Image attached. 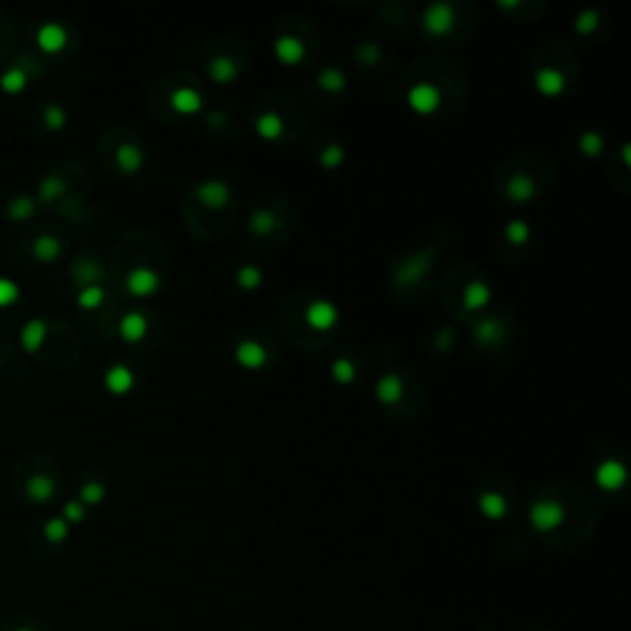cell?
<instances>
[{
  "label": "cell",
  "instance_id": "obj_18",
  "mask_svg": "<svg viewBox=\"0 0 631 631\" xmlns=\"http://www.w3.org/2000/svg\"><path fill=\"white\" fill-rule=\"evenodd\" d=\"M491 301V291L484 282H471L464 291V308L466 311H478Z\"/></svg>",
  "mask_w": 631,
  "mask_h": 631
},
{
  "label": "cell",
  "instance_id": "obj_21",
  "mask_svg": "<svg viewBox=\"0 0 631 631\" xmlns=\"http://www.w3.org/2000/svg\"><path fill=\"white\" fill-rule=\"evenodd\" d=\"M210 77L217 84H230V82L237 77V67L230 57H217V60L210 62Z\"/></svg>",
  "mask_w": 631,
  "mask_h": 631
},
{
  "label": "cell",
  "instance_id": "obj_12",
  "mask_svg": "<svg viewBox=\"0 0 631 631\" xmlns=\"http://www.w3.org/2000/svg\"><path fill=\"white\" fill-rule=\"evenodd\" d=\"M535 86H538V92L545 94V97H558L565 89V77L558 69H540L538 77H535Z\"/></svg>",
  "mask_w": 631,
  "mask_h": 631
},
{
  "label": "cell",
  "instance_id": "obj_2",
  "mask_svg": "<svg viewBox=\"0 0 631 631\" xmlns=\"http://www.w3.org/2000/svg\"><path fill=\"white\" fill-rule=\"evenodd\" d=\"M407 101L417 114H434L439 109V89L432 84H415L407 92Z\"/></svg>",
  "mask_w": 631,
  "mask_h": 631
},
{
  "label": "cell",
  "instance_id": "obj_43",
  "mask_svg": "<svg viewBox=\"0 0 631 631\" xmlns=\"http://www.w3.org/2000/svg\"><path fill=\"white\" fill-rule=\"evenodd\" d=\"M82 518H84V508H82L79 503H67L64 506V521H69V523H79Z\"/></svg>",
  "mask_w": 631,
  "mask_h": 631
},
{
  "label": "cell",
  "instance_id": "obj_17",
  "mask_svg": "<svg viewBox=\"0 0 631 631\" xmlns=\"http://www.w3.org/2000/svg\"><path fill=\"white\" fill-rule=\"evenodd\" d=\"M478 508H481V513H484L486 518H491V521H501L503 515H506V510H508V503H506V498H503L501 493H481Z\"/></svg>",
  "mask_w": 631,
  "mask_h": 631
},
{
  "label": "cell",
  "instance_id": "obj_5",
  "mask_svg": "<svg viewBox=\"0 0 631 631\" xmlns=\"http://www.w3.org/2000/svg\"><path fill=\"white\" fill-rule=\"evenodd\" d=\"M595 478H597V484H599V488L619 491L626 481V469H624V464H619L617 459H607L599 464Z\"/></svg>",
  "mask_w": 631,
  "mask_h": 631
},
{
  "label": "cell",
  "instance_id": "obj_19",
  "mask_svg": "<svg viewBox=\"0 0 631 631\" xmlns=\"http://www.w3.org/2000/svg\"><path fill=\"white\" fill-rule=\"evenodd\" d=\"M429 262H432V257H429V254H422V257L410 259L405 269L399 271V276L395 279V284H397V286H407V284L417 282L419 276H422L424 271L429 269Z\"/></svg>",
  "mask_w": 631,
  "mask_h": 631
},
{
  "label": "cell",
  "instance_id": "obj_1",
  "mask_svg": "<svg viewBox=\"0 0 631 631\" xmlns=\"http://www.w3.org/2000/svg\"><path fill=\"white\" fill-rule=\"evenodd\" d=\"M530 525L538 530V533H550V530H558L565 521V508L558 501H538L533 503L530 508Z\"/></svg>",
  "mask_w": 631,
  "mask_h": 631
},
{
  "label": "cell",
  "instance_id": "obj_46",
  "mask_svg": "<svg viewBox=\"0 0 631 631\" xmlns=\"http://www.w3.org/2000/svg\"><path fill=\"white\" fill-rule=\"evenodd\" d=\"M624 163H626V166L631 163V158H629V146H624Z\"/></svg>",
  "mask_w": 631,
  "mask_h": 631
},
{
  "label": "cell",
  "instance_id": "obj_33",
  "mask_svg": "<svg viewBox=\"0 0 631 631\" xmlns=\"http://www.w3.org/2000/svg\"><path fill=\"white\" fill-rule=\"evenodd\" d=\"M597 25H599V12L597 10L580 12V18L575 20V27L580 35H592V32L597 30Z\"/></svg>",
  "mask_w": 631,
  "mask_h": 631
},
{
  "label": "cell",
  "instance_id": "obj_23",
  "mask_svg": "<svg viewBox=\"0 0 631 631\" xmlns=\"http://www.w3.org/2000/svg\"><path fill=\"white\" fill-rule=\"evenodd\" d=\"M508 195L515 203H528V200H533V195H535L533 180L528 178V175H515L508 183Z\"/></svg>",
  "mask_w": 631,
  "mask_h": 631
},
{
  "label": "cell",
  "instance_id": "obj_47",
  "mask_svg": "<svg viewBox=\"0 0 631 631\" xmlns=\"http://www.w3.org/2000/svg\"><path fill=\"white\" fill-rule=\"evenodd\" d=\"M18 631H30V629H18Z\"/></svg>",
  "mask_w": 631,
  "mask_h": 631
},
{
  "label": "cell",
  "instance_id": "obj_3",
  "mask_svg": "<svg viewBox=\"0 0 631 631\" xmlns=\"http://www.w3.org/2000/svg\"><path fill=\"white\" fill-rule=\"evenodd\" d=\"M195 195H197V200L205 205V208L220 210V208H225V205L230 203L232 193H230L227 183H222V180H205L203 185H197Z\"/></svg>",
  "mask_w": 631,
  "mask_h": 631
},
{
  "label": "cell",
  "instance_id": "obj_6",
  "mask_svg": "<svg viewBox=\"0 0 631 631\" xmlns=\"http://www.w3.org/2000/svg\"><path fill=\"white\" fill-rule=\"evenodd\" d=\"M37 45L45 52H60L67 45V30L60 23H42L37 30Z\"/></svg>",
  "mask_w": 631,
  "mask_h": 631
},
{
  "label": "cell",
  "instance_id": "obj_34",
  "mask_svg": "<svg viewBox=\"0 0 631 631\" xmlns=\"http://www.w3.org/2000/svg\"><path fill=\"white\" fill-rule=\"evenodd\" d=\"M331 373H333V380H336V382H343V385H345V382L353 380V378H356V368H353V362L345 360V358H341V360L333 362Z\"/></svg>",
  "mask_w": 631,
  "mask_h": 631
},
{
  "label": "cell",
  "instance_id": "obj_37",
  "mask_svg": "<svg viewBox=\"0 0 631 631\" xmlns=\"http://www.w3.org/2000/svg\"><path fill=\"white\" fill-rule=\"evenodd\" d=\"M580 146H582V153L589 158H597L602 153V136L599 134H584L580 138Z\"/></svg>",
  "mask_w": 631,
  "mask_h": 631
},
{
  "label": "cell",
  "instance_id": "obj_41",
  "mask_svg": "<svg viewBox=\"0 0 631 631\" xmlns=\"http://www.w3.org/2000/svg\"><path fill=\"white\" fill-rule=\"evenodd\" d=\"M104 498V486L97 484V481H89V484L82 486V501L84 503H99Z\"/></svg>",
  "mask_w": 631,
  "mask_h": 631
},
{
  "label": "cell",
  "instance_id": "obj_30",
  "mask_svg": "<svg viewBox=\"0 0 631 631\" xmlns=\"http://www.w3.org/2000/svg\"><path fill=\"white\" fill-rule=\"evenodd\" d=\"M101 301H104V288L97 286V284L84 286L79 291V296H77V304H79L82 308H97Z\"/></svg>",
  "mask_w": 631,
  "mask_h": 631
},
{
  "label": "cell",
  "instance_id": "obj_45",
  "mask_svg": "<svg viewBox=\"0 0 631 631\" xmlns=\"http://www.w3.org/2000/svg\"><path fill=\"white\" fill-rule=\"evenodd\" d=\"M360 57H362V62H375L378 60V47H373V45H368V47H362L360 49Z\"/></svg>",
  "mask_w": 631,
  "mask_h": 631
},
{
  "label": "cell",
  "instance_id": "obj_15",
  "mask_svg": "<svg viewBox=\"0 0 631 631\" xmlns=\"http://www.w3.org/2000/svg\"><path fill=\"white\" fill-rule=\"evenodd\" d=\"M106 387H109L114 395H123L129 393L134 387V375L126 365H114V368L106 373Z\"/></svg>",
  "mask_w": 631,
  "mask_h": 631
},
{
  "label": "cell",
  "instance_id": "obj_40",
  "mask_svg": "<svg viewBox=\"0 0 631 631\" xmlns=\"http://www.w3.org/2000/svg\"><path fill=\"white\" fill-rule=\"evenodd\" d=\"M343 163V148L341 146H328L321 156V166L323 168H336Z\"/></svg>",
  "mask_w": 631,
  "mask_h": 631
},
{
  "label": "cell",
  "instance_id": "obj_10",
  "mask_svg": "<svg viewBox=\"0 0 631 631\" xmlns=\"http://www.w3.org/2000/svg\"><path fill=\"white\" fill-rule=\"evenodd\" d=\"M45 336H47V323H45L42 319H32L23 325V331H20V343H23V348L27 350V353H35V350L42 345Z\"/></svg>",
  "mask_w": 631,
  "mask_h": 631
},
{
  "label": "cell",
  "instance_id": "obj_4",
  "mask_svg": "<svg viewBox=\"0 0 631 631\" xmlns=\"http://www.w3.org/2000/svg\"><path fill=\"white\" fill-rule=\"evenodd\" d=\"M451 20H454V10L447 3H434V5H429L427 12H424V27H427L429 35H444V32H449Z\"/></svg>",
  "mask_w": 631,
  "mask_h": 631
},
{
  "label": "cell",
  "instance_id": "obj_13",
  "mask_svg": "<svg viewBox=\"0 0 631 631\" xmlns=\"http://www.w3.org/2000/svg\"><path fill=\"white\" fill-rule=\"evenodd\" d=\"M146 319H143L141 313H126L121 319V323H119V331H121V338L123 341H129V343H136V341H141L143 336H146Z\"/></svg>",
  "mask_w": 631,
  "mask_h": 631
},
{
  "label": "cell",
  "instance_id": "obj_42",
  "mask_svg": "<svg viewBox=\"0 0 631 631\" xmlns=\"http://www.w3.org/2000/svg\"><path fill=\"white\" fill-rule=\"evenodd\" d=\"M62 180L55 178V175H49V178H45V183L40 185V195L45 197V200H52V197H57L62 193Z\"/></svg>",
  "mask_w": 631,
  "mask_h": 631
},
{
  "label": "cell",
  "instance_id": "obj_35",
  "mask_svg": "<svg viewBox=\"0 0 631 631\" xmlns=\"http://www.w3.org/2000/svg\"><path fill=\"white\" fill-rule=\"evenodd\" d=\"M20 296L18 284L8 279V276H0V306H10L12 301Z\"/></svg>",
  "mask_w": 631,
  "mask_h": 631
},
{
  "label": "cell",
  "instance_id": "obj_27",
  "mask_svg": "<svg viewBox=\"0 0 631 631\" xmlns=\"http://www.w3.org/2000/svg\"><path fill=\"white\" fill-rule=\"evenodd\" d=\"M274 227H276V217L271 212H267V210H257V212L251 214L249 230L254 234H269Z\"/></svg>",
  "mask_w": 631,
  "mask_h": 631
},
{
  "label": "cell",
  "instance_id": "obj_39",
  "mask_svg": "<svg viewBox=\"0 0 631 631\" xmlns=\"http://www.w3.org/2000/svg\"><path fill=\"white\" fill-rule=\"evenodd\" d=\"M64 121H67L64 109H60V106H55V104L47 106V111H45V123H47L49 129H62Z\"/></svg>",
  "mask_w": 631,
  "mask_h": 631
},
{
  "label": "cell",
  "instance_id": "obj_31",
  "mask_svg": "<svg viewBox=\"0 0 631 631\" xmlns=\"http://www.w3.org/2000/svg\"><path fill=\"white\" fill-rule=\"evenodd\" d=\"M67 535H69V525L64 518H52V521H47V525H45V538H47L49 543H62Z\"/></svg>",
  "mask_w": 631,
  "mask_h": 631
},
{
  "label": "cell",
  "instance_id": "obj_24",
  "mask_svg": "<svg viewBox=\"0 0 631 631\" xmlns=\"http://www.w3.org/2000/svg\"><path fill=\"white\" fill-rule=\"evenodd\" d=\"M35 257H40L42 262H55L57 257H60V242H57V237H49V234H42V237L35 239Z\"/></svg>",
  "mask_w": 631,
  "mask_h": 631
},
{
  "label": "cell",
  "instance_id": "obj_38",
  "mask_svg": "<svg viewBox=\"0 0 631 631\" xmlns=\"http://www.w3.org/2000/svg\"><path fill=\"white\" fill-rule=\"evenodd\" d=\"M32 210H35V205H32L30 197H18V200H12L10 203V214L15 217V220H25V217H30Z\"/></svg>",
  "mask_w": 631,
  "mask_h": 631
},
{
  "label": "cell",
  "instance_id": "obj_44",
  "mask_svg": "<svg viewBox=\"0 0 631 631\" xmlns=\"http://www.w3.org/2000/svg\"><path fill=\"white\" fill-rule=\"evenodd\" d=\"M451 341H454L451 331H449V328H444V331H441L439 336H436V350H441V353H444V350H447L449 345H451Z\"/></svg>",
  "mask_w": 631,
  "mask_h": 631
},
{
  "label": "cell",
  "instance_id": "obj_25",
  "mask_svg": "<svg viewBox=\"0 0 631 631\" xmlns=\"http://www.w3.org/2000/svg\"><path fill=\"white\" fill-rule=\"evenodd\" d=\"M282 119L276 116V114H264V116L257 119V134L262 136V138H267V141H274V138H279L282 136Z\"/></svg>",
  "mask_w": 631,
  "mask_h": 631
},
{
  "label": "cell",
  "instance_id": "obj_26",
  "mask_svg": "<svg viewBox=\"0 0 631 631\" xmlns=\"http://www.w3.org/2000/svg\"><path fill=\"white\" fill-rule=\"evenodd\" d=\"M319 86L323 89V92H331V94L343 92L345 74L341 72V69H333V67L323 69V72H321V77H319Z\"/></svg>",
  "mask_w": 631,
  "mask_h": 631
},
{
  "label": "cell",
  "instance_id": "obj_7",
  "mask_svg": "<svg viewBox=\"0 0 631 631\" xmlns=\"http://www.w3.org/2000/svg\"><path fill=\"white\" fill-rule=\"evenodd\" d=\"M306 321L311 328H316V331H328V328L338 321V311L333 308V304H328V301H313L306 311Z\"/></svg>",
  "mask_w": 631,
  "mask_h": 631
},
{
  "label": "cell",
  "instance_id": "obj_14",
  "mask_svg": "<svg viewBox=\"0 0 631 631\" xmlns=\"http://www.w3.org/2000/svg\"><path fill=\"white\" fill-rule=\"evenodd\" d=\"M375 395H378V399H380L382 405H395L402 397V380H399L397 375H385L378 382V387H375Z\"/></svg>",
  "mask_w": 631,
  "mask_h": 631
},
{
  "label": "cell",
  "instance_id": "obj_36",
  "mask_svg": "<svg viewBox=\"0 0 631 631\" xmlns=\"http://www.w3.org/2000/svg\"><path fill=\"white\" fill-rule=\"evenodd\" d=\"M506 237H508V242H513V245H525L528 237H530V230H528L525 222H508Z\"/></svg>",
  "mask_w": 631,
  "mask_h": 631
},
{
  "label": "cell",
  "instance_id": "obj_29",
  "mask_svg": "<svg viewBox=\"0 0 631 631\" xmlns=\"http://www.w3.org/2000/svg\"><path fill=\"white\" fill-rule=\"evenodd\" d=\"M25 84H27V79H25V72H23V69H18V67L5 69V72H3V77H0V86H3L5 92H10V94L25 89Z\"/></svg>",
  "mask_w": 631,
  "mask_h": 631
},
{
  "label": "cell",
  "instance_id": "obj_11",
  "mask_svg": "<svg viewBox=\"0 0 631 631\" xmlns=\"http://www.w3.org/2000/svg\"><path fill=\"white\" fill-rule=\"evenodd\" d=\"M274 52L284 64H299L304 60V55H306L301 40H296V37H279L274 45Z\"/></svg>",
  "mask_w": 631,
  "mask_h": 631
},
{
  "label": "cell",
  "instance_id": "obj_9",
  "mask_svg": "<svg viewBox=\"0 0 631 631\" xmlns=\"http://www.w3.org/2000/svg\"><path fill=\"white\" fill-rule=\"evenodd\" d=\"M234 358H237V362L242 365V368L259 370L264 362H267V350H264L259 343H254V341H245V343L237 345Z\"/></svg>",
  "mask_w": 631,
  "mask_h": 631
},
{
  "label": "cell",
  "instance_id": "obj_22",
  "mask_svg": "<svg viewBox=\"0 0 631 631\" xmlns=\"http://www.w3.org/2000/svg\"><path fill=\"white\" fill-rule=\"evenodd\" d=\"M173 106H175V111H180V114H195V111H200L203 101H200L197 92L183 86L178 92H173Z\"/></svg>",
  "mask_w": 631,
  "mask_h": 631
},
{
  "label": "cell",
  "instance_id": "obj_8",
  "mask_svg": "<svg viewBox=\"0 0 631 631\" xmlns=\"http://www.w3.org/2000/svg\"><path fill=\"white\" fill-rule=\"evenodd\" d=\"M126 288H129L134 296H151L156 288H158V276L151 269H146V267H138V269L131 271L129 279H126Z\"/></svg>",
  "mask_w": 631,
  "mask_h": 631
},
{
  "label": "cell",
  "instance_id": "obj_32",
  "mask_svg": "<svg viewBox=\"0 0 631 631\" xmlns=\"http://www.w3.org/2000/svg\"><path fill=\"white\" fill-rule=\"evenodd\" d=\"M237 284L242 288H257L259 284H262V269H257V267H242V269L237 271Z\"/></svg>",
  "mask_w": 631,
  "mask_h": 631
},
{
  "label": "cell",
  "instance_id": "obj_28",
  "mask_svg": "<svg viewBox=\"0 0 631 631\" xmlns=\"http://www.w3.org/2000/svg\"><path fill=\"white\" fill-rule=\"evenodd\" d=\"M473 336H476L478 343H493V341H498V338L503 336V328L496 319H488V321H484V323H478Z\"/></svg>",
  "mask_w": 631,
  "mask_h": 631
},
{
  "label": "cell",
  "instance_id": "obj_20",
  "mask_svg": "<svg viewBox=\"0 0 631 631\" xmlns=\"http://www.w3.org/2000/svg\"><path fill=\"white\" fill-rule=\"evenodd\" d=\"M52 493H55V484H52V478L45 476V473H37V476H32L30 481H27V496H30L32 501H37V503L49 501Z\"/></svg>",
  "mask_w": 631,
  "mask_h": 631
},
{
  "label": "cell",
  "instance_id": "obj_16",
  "mask_svg": "<svg viewBox=\"0 0 631 631\" xmlns=\"http://www.w3.org/2000/svg\"><path fill=\"white\" fill-rule=\"evenodd\" d=\"M116 163H119V168H121L123 173H136V171H141V166H143V153H141V148H136L134 143H123V146H119V151H116Z\"/></svg>",
  "mask_w": 631,
  "mask_h": 631
}]
</instances>
